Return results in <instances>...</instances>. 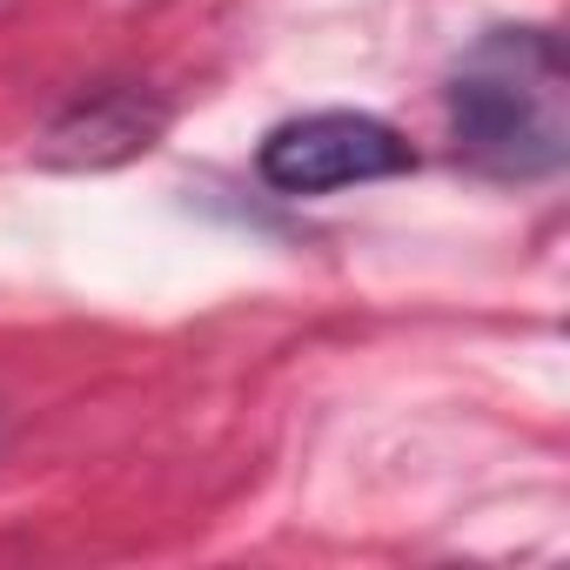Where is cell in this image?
Wrapping results in <instances>:
<instances>
[{
    "label": "cell",
    "instance_id": "cell-1",
    "mask_svg": "<svg viewBox=\"0 0 570 570\" xmlns=\"http://www.w3.org/2000/svg\"><path fill=\"white\" fill-rule=\"evenodd\" d=\"M456 155L490 181H543L570 155V75L550 28H497L450 75Z\"/></svg>",
    "mask_w": 570,
    "mask_h": 570
},
{
    "label": "cell",
    "instance_id": "cell-2",
    "mask_svg": "<svg viewBox=\"0 0 570 570\" xmlns=\"http://www.w3.org/2000/svg\"><path fill=\"white\" fill-rule=\"evenodd\" d=\"M255 168H262V181L275 195H336V188H356V181L410 175L416 155H410V141L390 121L350 115V108H323V115L268 128Z\"/></svg>",
    "mask_w": 570,
    "mask_h": 570
},
{
    "label": "cell",
    "instance_id": "cell-3",
    "mask_svg": "<svg viewBox=\"0 0 570 570\" xmlns=\"http://www.w3.org/2000/svg\"><path fill=\"white\" fill-rule=\"evenodd\" d=\"M161 128H168V108L148 101L141 88H95L41 135V161H55V168H115L128 155H148Z\"/></svg>",
    "mask_w": 570,
    "mask_h": 570
}]
</instances>
